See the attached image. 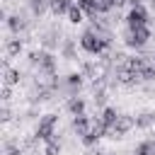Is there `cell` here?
<instances>
[{"mask_svg": "<svg viewBox=\"0 0 155 155\" xmlns=\"http://www.w3.org/2000/svg\"><path fill=\"white\" fill-rule=\"evenodd\" d=\"M58 36H61V29L51 27V29H48V31H44L39 39H41V46H44L46 51H51V48H61L63 39H58Z\"/></svg>", "mask_w": 155, "mask_h": 155, "instance_id": "ba28073f", "label": "cell"}, {"mask_svg": "<svg viewBox=\"0 0 155 155\" xmlns=\"http://www.w3.org/2000/svg\"><path fill=\"white\" fill-rule=\"evenodd\" d=\"M80 46H82L87 53H92V56H102V53L111 46V41L102 39V36H99V34H94L92 29H85V31H82V36H80Z\"/></svg>", "mask_w": 155, "mask_h": 155, "instance_id": "7a4b0ae2", "label": "cell"}, {"mask_svg": "<svg viewBox=\"0 0 155 155\" xmlns=\"http://www.w3.org/2000/svg\"><path fill=\"white\" fill-rule=\"evenodd\" d=\"M131 128H136V121H133V116H128V114H119V119H116V124L111 126V133H109V138H124Z\"/></svg>", "mask_w": 155, "mask_h": 155, "instance_id": "8992f818", "label": "cell"}, {"mask_svg": "<svg viewBox=\"0 0 155 155\" xmlns=\"http://www.w3.org/2000/svg\"><path fill=\"white\" fill-rule=\"evenodd\" d=\"M131 2V7H138V5H143V0H128Z\"/></svg>", "mask_w": 155, "mask_h": 155, "instance_id": "4316f807", "label": "cell"}, {"mask_svg": "<svg viewBox=\"0 0 155 155\" xmlns=\"http://www.w3.org/2000/svg\"><path fill=\"white\" fill-rule=\"evenodd\" d=\"M65 109H68L73 116H82V114H85V109H87V102H85L80 94H78V97H70V99L65 102Z\"/></svg>", "mask_w": 155, "mask_h": 155, "instance_id": "7c38bea8", "label": "cell"}, {"mask_svg": "<svg viewBox=\"0 0 155 155\" xmlns=\"http://www.w3.org/2000/svg\"><path fill=\"white\" fill-rule=\"evenodd\" d=\"M124 2H128V0H114V7H121Z\"/></svg>", "mask_w": 155, "mask_h": 155, "instance_id": "83f0119b", "label": "cell"}, {"mask_svg": "<svg viewBox=\"0 0 155 155\" xmlns=\"http://www.w3.org/2000/svg\"><path fill=\"white\" fill-rule=\"evenodd\" d=\"M73 131L82 138V136H87L90 131H92V124H90V119H87V114H82V116H73Z\"/></svg>", "mask_w": 155, "mask_h": 155, "instance_id": "8fae6325", "label": "cell"}, {"mask_svg": "<svg viewBox=\"0 0 155 155\" xmlns=\"http://www.w3.org/2000/svg\"><path fill=\"white\" fill-rule=\"evenodd\" d=\"M29 155H44V153H39V150H31V153H29Z\"/></svg>", "mask_w": 155, "mask_h": 155, "instance_id": "f546056e", "label": "cell"}, {"mask_svg": "<svg viewBox=\"0 0 155 155\" xmlns=\"http://www.w3.org/2000/svg\"><path fill=\"white\" fill-rule=\"evenodd\" d=\"M36 114H39V109H36V107H31V109L27 111V116H24V119H36Z\"/></svg>", "mask_w": 155, "mask_h": 155, "instance_id": "484cf974", "label": "cell"}, {"mask_svg": "<svg viewBox=\"0 0 155 155\" xmlns=\"http://www.w3.org/2000/svg\"><path fill=\"white\" fill-rule=\"evenodd\" d=\"M97 119H99V124H102V126H104V128L111 133V126L116 124V119H119V111H116L114 107H104V109L99 111V116H97Z\"/></svg>", "mask_w": 155, "mask_h": 155, "instance_id": "9c48e42d", "label": "cell"}, {"mask_svg": "<svg viewBox=\"0 0 155 155\" xmlns=\"http://www.w3.org/2000/svg\"><path fill=\"white\" fill-rule=\"evenodd\" d=\"M22 39L19 36H15V39H7L5 41V53H7V58H15V56H19L22 53Z\"/></svg>", "mask_w": 155, "mask_h": 155, "instance_id": "9a60e30c", "label": "cell"}, {"mask_svg": "<svg viewBox=\"0 0 155 155\" xmlns=\"http://www.w3.org/2000/svg\"><path fill=\"white\" fill-rule=\"evenodd\" d=\"M58 51H61V56H63L65 61H75V58H78V46H75V39H73V36H65Z\"/></svg>", "mask_w": 155, "mask_h": 155, "instance_id": "30bf717a", "label": "cell"}, {"mask_svg": "<svg viewBox=\"0 0 155 155\" xmlns=\"http://www.w3.org/2000/svg\"><path fill=\"white\" fill-rule=\"evenodd\" d=\"M138 27H148V10L143 5L131 7L126 15V29H138Z\"/></svg>", "mask_w": 155, "mask_h": 155, "instance_id": "5b68a950", "label": "cell"}, {"mask_svg": "<svg viewBox=\"0 0 155 155\" xmlns=\"http://www.w3.org/2000/svg\"><path fill=\"white\" fill-rule=\"evenodd\" d=\"M102 155H116V153H111V150H109V153H102Z\"/></svg>", "mask_w": 155, "mask_h": 155, "instance_id": "4dcf8cb0", "label": "cell"}, {"mask_svg": "<svg viewBox=\"0 0 155 155\" xmlns=\"http://www.w3.org/2000/svg\"><path fill=\"white\" fill-rule=\"evenodd\" d=\"M0 119H2V124H7V121L12 119V111H10V107H7V104H2V111H0Z\"/></svg>", "mask_w": 155, "mask_h": 155, "instance_id": "cb8c5ba5", "label": "cell"}, {"mask_svg": "<svg viewBox=\"0 0 155 155\" xmlns=\"http://www.w3.org/2000/svg\"><path fill=\"white\" fill-rule=\"evenodd\" d=\"M10 97H12V87L10 85H2V104H7Z\"/></svg>", "mask_w": 155, "mask_h": 155, "instance_id": "d4e9b609", "label": "cell"}, {"mask_svg": "<svg viewBox=\"0 0 155 155\" xmlns=\"http://www.w3.org/2000/svg\"><path fill=\"white\" fill-rule=\"evenodd\" d=\"M19 78H22V73L17 70V68H10V63L5 61V65H2V85H17L19 82Z\"/></svg>", "mask_w": 155, "mask_h": 155, "instance_id": "4fadbf2b", "label": "cell"}, {"mask_svg": "<svg viewBox=\"0 0 155 155\" xmlns=\"http://www.w3.org/2000/svg\"><path fill=\"white\" fill-rule=\"evenodd\" d=\"M99 138H102V133H99V131L94 128V124H92V131H90L87 136H82V143H85L87 148H92V145H97V143H99Z\"/></svg>", "mask_w": 155, "mask_h": 155, "instance_id": "ffe728a7", "label": "cell"}, {"mask_svg": "<svg viewBox=\"0 0 155 155\" xmlns=\"http://www.w3.org/2000/svg\"><path fill=\"white\" fill-rule=\"evenodd\" d=\"M150 39V29L148 27H138V29H126L124 34V41L128 48H143Z\"/></svg>", "mask_w": 155, "mask_h": 155, "instance_id": "277c9868", "label": "cell"}, {"mask_svg": "<svg viewBox=\"0 0 155 155\" xmlns=\"http://www.w3.org/2000/svg\"><path fill=\"white\" fill-rule=\"evenodd\" d=\"M78 7L90 17V19H97L99 17V10H97V0H78Z\"/></svg>", "mask_w": 155, "mask_h": 155, "instance_id": "2e32d148", "label": "cell"}, {"mask_svg": "<svg viewBox=\"0 0 155 155\" xmlns=\"http://www.w3.org/2000/svg\"><path fill=\"white\" fill-rule=\"evenodd\" d=\"M70 0H51L48 2V10L56 15V17H61V15H68V10H70Z\"/></svg>", "mask_w": 155, "mask_h": 155, "instance_id": "e0dca14e", "label": "cell"}, {"mask_svg": "<svg viewBox=\"0 0 155 155\" xmlns=\"http://www.w3.org/2000/svg\"><path fill=\"white\" fill-rule=\"evenodd\" d=\"M29 63L39 68V73H44L46 78H53L56 75V56L46 48H39V51H31L29 53Z\"/></svg>", "mask_w": 155, "mask_h": 155, "instance_id": "6da1fadb", "label": "cell"}, {"mask_svg": "<svg viewBox=\"0 0 155 155\" xmlns=\"http://www.w3.org/2000/svg\"><path fill=\"white\" fill-rule=\"evenodd\" d=\"M150 63H153V65H155V51H153V53H150Z\"/></svg>", "mask_w": 155, "mask_h": 155, "instance_id": "f1b7e54d", "label": "cell"}, {"mask_svg": "<svg viewBox=\"0 0 155 155\" xmlns=\"http://www.w3.org/2000/svg\"><path fill=\"white\" fill-rule=\"evenodd\" d=\"M5 24H7V29H10L15 36H19V31H24L29 22H27V15H24V12H17V15L5 17Z\"/></svg>", "mask_w": 155, "mask_h": 155, "instance_id": "52a82bcc", "label": "cell"}, {"mask_svg": "<svg viewBox=\"0 0 155 155\" xmlns=\"http://www.w3.org/2000/svg\"><path fill=\"white\" fill-rule=\"evenodd\" d=\"M133 155H155V138H148V140H140L136 145V153Z\"/></svg>", "mask_w": 155, "mask_h": 155, "instance_id": "ac0fdd59", "label": "cell"}, {"mask_svg": "<svg viewBox=\"0 0 155 155\" xmlns=\"http://www.w3.org/2000/svg\"><path fill=\"white\" fill-rule=\"evenodd\" d=\"M56 124H58V116L56 114H44L39 119V124H36V131H34L36 140H41V143L53 140L56 138Z\"/></svg>", "mask_w": 155, "mask_h": 155, "instance_id": "3957f363", "label": "cell"}, {"mask_svg": "<svg viewBox=\"0 0 155 155\" xmlns=\"http://www.w3.org/2000/svg\"><path fill=\"white\" fill-rule=\"evenodd\" d=\"M65 17H68V22H70V24H80V22H82V17H85V12L78 7V2H73Z\"/></svg>", "mask_w": 155, "mask_h": 155, "instance_id": "d6986e66", "label": "cell"}, {"mask_svg": "<svg viewBox=\"0 0 155 155\" xmlns=\"http://www.w3.org/2000/svg\"><path fill=\"white\" fill-rule=\"evenodd\" d=\"M140 80H145V82H153V80H155V65H153V63H148V65L140 70Z\"/></svg>", "mask_w": 155, "mask_h": 155, "instance_id": "603a6c76", "label": "cell"}, {"mask_svg": "<svg viewBox=\"0 0 155 155\" xmlns=\"http://www.w3.org/2000/svg\"><path fill=\"white\" fill-rule=\"evenodd\" d=\"M41 153H44V155H61V140L53 138V140L44 143V150H41Z\"/></svg>", "mask_w": 155, "mask_h": 155, "instance_id": "44dd1931", "label": "cell"}, {"mask_svg": "<svg viewBox=\"0 0 155 155\" xmlns=\"http://www.w3.org/2000/svg\"><path fill=\"white\" fill-rule=\"evenodd\" d=\"M136 121V128H150L155 126V111H140L138 116H133Z\"/></svg>", "mask_w": 155, "mask_h": 155, "instance_id": "5bb4252c", "label": "cell"}, {"mask_svg": "<svg viewBox=\"0 0 155 155\" xmlns=\"http://www.w3.org/2000/svg\"><path fill=\"white\" fill-rule=\"evenodd\" d=\"M92 102H94V107H102V109H104L107 90H104V87H94V92H92Z\"/></svg>", "mask_w": 155, "mask_h": 155, "instance_id": "7402d4cb", "label": "cell"}]
</instances>
